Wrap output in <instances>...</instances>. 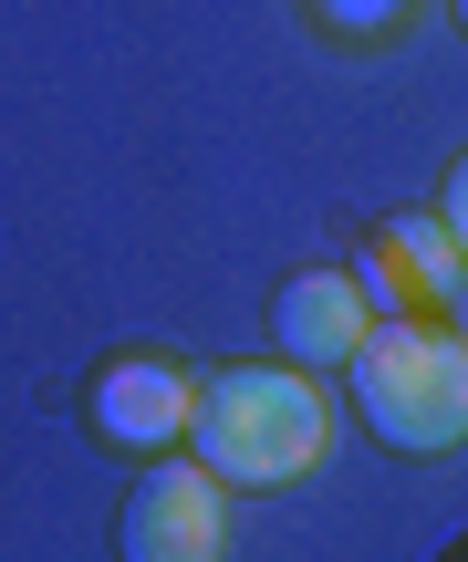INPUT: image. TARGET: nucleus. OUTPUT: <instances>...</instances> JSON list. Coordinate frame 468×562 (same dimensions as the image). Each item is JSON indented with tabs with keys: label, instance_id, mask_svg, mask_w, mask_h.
I'll use <instances>...</instances> for the list:
<instances>
[{
	"label": "nucleus",
	"instance_id": "nucleus-1",
	"mask_svg": "<svg viewBox=\"0 0 468 562\" xmlns=\"http://www.w3.org/2000/svg\"><path fill=\"white\" fill-rule=\"evenodd\" d=\"M323 438H333V406L303 364H219V375H198L187 448H198L208 480L292 490L303 469H323Z\"/></svg>",
	"mask_w": 468,
	"mask_h": 562
},
{
	"label": "nucleus",
	"instance_id": "nucleus-2",
	"mask_svg": "<svg viewBox=\"0 0 468 562\" xmlns=\"http://www.w3.org/2000/svg\"><path fill=\"white\" fill-rule=\"evenodd\" d=\"M344 385H354V417L386 448H416L427 459V448L468 438V334L458 323H427V313L375 323L365 355L344 364Z\"/></svg>",
	"mask_w": 468,
	"mask_h": 562
},
{
	"label": "nucleus",
	"instance_id": "nucleus-3",
	"mask_svg": "<svg viewBox=\"0 0 468 562\" xmlns=\"http://www.w3.org/2000/svg\"><path fill=\"white\" fill-rule=\"evenodd\" d=\"M229 552V480L198 459H157L115 510V562H219Z\"/></svg>",
	"mask_w": 468,
	"mask_h": 562
},
{
	"label": "nucleus",
	"instance_id": "nucleus-4",
	"mask_svg": "<svg viewBox=\"0 0 468 562\" xmlns=\"http://www.w3.org/2000/svg\"><path fill=\"white\" fill-rule=\"evenodd\" d=\"M187 417H198V375L167 355H115L83 385V427L104 448H167V438H187Z\"/></svg>",
	"mask_w": 468,
	"mask_h": 562
},
{
	"label": "nucleus",
	"instance_id": "nucleus-5",
	"mask_svg": "<svg viewBox=\"0 0 468 562\" xmlns=\"http://www.w3.org/2000/svg\"><path fill=\"white\" fill-rule=\"evenodd\" d=\"M271 334H282V364H303V375L312 364H354L375 334V302L354 271H292L282 302H271Z\"/></svg>",
	"mask_w": 468,
	"mask_h": 562
},
{
	"label": "nucleus",
	"instance_id": "nucleus-6",
	"mask_svg": "<svg viewBox=\"0 0 468 562\" xmlns=\"http://www.w3.org/2000/svg\"><path fill=\"white\" fill-rule=\"evenodd\" d=\"M386 250H396V271H407V292H427V302L458 292V240H448V220H386Z\"/></svg>",
	"mask_w": 468,
	"mask_h": 562
},
{
	"label": "nucleus",
	"instance_id": "nucleus-7",
	"mask_svg": "<svg viewBox=\"0 0 468 562\" xmlns=\"http://www.w3.org/2000/svg\"><path fill=\"white\" fill-rule=\"evenodd\" d=\"M354 281H365V302H375V323H407V271H396V250H386V240L365 250V271H354Z\"/></svg>",
	"mask_w": 468,
	"mask_h": 562
},
{
	"label": "nucleus",
	"instance_id": "nucleus-8",
	"mask_svg": "<svg viewBox=\"0 0 468 562\" xmlns=\"http://www.w3.org/2000/svg\"><path fill=\"white\" fill-rule=\"evenodd\" d=\"M312 11H323L333 32H386V21L407 11V0H312Z\"/></svg>",
	"mask_w": 468,
	"mask_h": 562
},
{
	"label": "nucleus",
	"instance_id": "nucleus-9",
	"mask_svg": "<svg viewBox=\"0 0 468 562\" xmlns=\"http://www.w3.org/2000/svg\"><path fill=\"white\" fill-rule=\"evenodd\" d=\"M437 220H448V240H458V261H468V157L448 167V209H437Z\"/></svg>",
	"mask_w": 468,
	"mask_h": 562
},
{
	"label": "nucleus",
	"instance_id": "nucleus-10",
	"mask_svg": "<svg viewBox=\"0 0 468 562\" xmlns=\"http://www.w3.org/2000/svg\"><path fill=\"white\" fill-rule=\"evenodd\" d=\"M458 21H468V0H458Z\"/></svg>",
	"mask_w": 468,
	"mask_h": 562
}]
</instances>
